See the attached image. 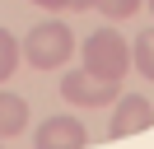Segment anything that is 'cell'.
Masks as SVG:
<instances>
[{"mask_svg": "<svg viewBox=\"0 0 154 149\" xmlns=\"http://www.w3.org/2000/svg\"><path fill=\"white\" fill-rule=\"evenodd\" d=\"M140 5H145V0H98V9H103V14L112 19V23H117V19H131Z\"/></svg>", "mask_w": 154, "mask_h": 149, "instance_id": "cell-9", "label": "cell"}, {"mask_svg": "<svg viewBox=\"0 0 154 149\" xmlns=\"http://www.w3.org/2000/svg\"><path fill=\"white\" fill-rule=\"evenodd\" d=\"M23 61L33 70H61V65L75 56V33H70L61 19H47V23H33V33L23 37Z\"/></svg>", "mask_w": 154, "mask_h": 149, "instance_id": "cell-1", "label": "cell"}, {"mask_svg": "<svg viewBox=\"0 0 154 149\" xmlns=\"http://www.w3.org/2000/svg\"><path fill=\"white\" fill-rule=\"evenodd\" d=\"M70 9H98V0H70Z\"/></svg>", "mask_w": 154, "mask_h": 149, "instance_id": "cell-11", "label": "cell"}, {"mask_svg": "<svg viewBox=\"0 0 154 149\" xmlns=\"http://www.w3.org/2000/svg\"><path fill=\"white\" fill-rule=\"evenodd\" d=\"M33 5H42V9H51V14H61V9H70V0H33Z\"/></svg>", "mask_w": 154, "mask_h": 149, "instance_id": "cell-10", "label": "cell"}, {"mask_svg": "<svg viewBox=\"0 0 154 149\" xmlns=\"http://www.w3.org/2000/svg\"><path fill=\"white\" fill-rule=\"evenodd\" d=\"M84 70L98 74V79L122 84L126 70H131V42H126L112 23L98 28V33H89V37H84Z\"/></svg>", "mask_w": 154, "mask_h": 149, "instance_id": "cell-2", "label": "cell"}, {"mask_svg": "<svg viewBox=\"0 0 154 149\" xmlns=\"http://www.w3.org/2000/svg\"><path fill=\"white\" fill-rule=\"evenodd\" d=\"M89 144V130L79 117H47L33 135V149H84Z\"/></svg>", "mask_w": 154, "mask_h": 149, "instance_id": "cell-5", "label": "cell"}, {"mask_svg": "<svg viewBox=\"0 0 154 149\" xmlns=\"http://www.w3.org/2000/svg\"><path fill=\"white\" fill-rule=\"evenodd\" d=\"M19 56H23V51H19V42H14V33H5V28H0V84L14 74Z\"/></svg>", "mask_w": 154, "mask_h": 149, "instance_id": "cell-8", "label": "cell"}, {"mask_svg": "<svg viewBox=\"0 0 154 149\" xmlns=\"http://www.w3.org/2000/svg\"><path fill=\"white\" fill-rule=\"evenodd\" d=\"M23 126H28V102H23L19 93H10V89H0V140H10V135H19Z\"/></svg>", "mask_w": 154, "mask_h": 149, "instance_id": "cell-6", "label": "cell"}, {"mask_svg": "<svg viewBox=\"0 0 154 149\" xmlns=\"http://www.w3.org/2000/svg\"><path fill=\"white\" fill-rule=\"evenodd\" d=\"M154 126V107L149 98H140V93H122L112 107V121H107V140H126L135 135V130H149Z\"/></svg>", "mask_w": 154, "mask_h": 149, "instance_id": "cell-4", "label": "cell"}, {"mask_svg": "<svg viewBox=\"0 0 154 149\" xmlns=\"http://www.w3.org/2000/svg\"><path fill=\"white\" fill-rule=\"evenodd\" d=\"M61 98L75 107H107L112 98H122V84L98 79L89 70H70V74H61Z\"/></svg>", "mask_w": 154, "mask_h": 149, "instance_id": "cell-3", "label": "cell"}, {"mask_svg": "<svg viewBox=\"0 0 154 149\" xmlns=\"http://www.w3.org/2000/svg\"><path fill=\"white\" fill-rule=\"evenodd\" d=\"M131 65L145 74V79H154V28H145V33L131 42Z\"/></svg>", "mask_w": 154, "mask_h": 149, "instance_id": "cell-7", "label": "cell"}, {"mask_svg": "<svg viewBox=\"0 0 154 149\" xmlns=\"http://www.w3.org/2000/svg\"><path fill=\"white\" fill-rule=\"evenodd\" d=\"M149 14H154V0H149Z\"/></svg>", "mask_w": 154, "mask_h": 149, "instance_id": "cell-12", "label": "cell"}]
</instances>
